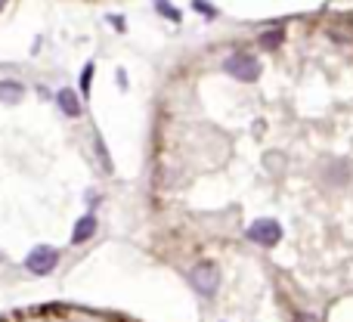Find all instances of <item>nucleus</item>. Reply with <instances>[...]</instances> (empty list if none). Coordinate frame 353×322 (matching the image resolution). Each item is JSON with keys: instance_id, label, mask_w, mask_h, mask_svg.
Here are the masks:
<instances>
[{"instance_id": "f257e3e1", "label": "nucleus", "mask_w": 353, "mask_h": 322, "mask_svg": "<svg viewBox=\"0 0 353 322\" xmlns=\"http://www.w3.org/2000/svg\"><path fill=\"white\" fill-rule=\"evenodd\" d=\"M220 68H223L230 78L242 81V84H254V81H261V74H263V66L257 62V56L245 53V50H236V53H230Z\"/></svg>"}, {"instance_id": "f03ea898", "label": "nucleus", "mask_w": 353, "mask_h": 322, "mask_svg": "<svg viewBox=\"0 0 353 322\" xmlns=\"http://www.w3.org/2000/svg\"><path fill=\"white\" fill-rule=\"evenodd\" d=\"M245 236H248V242L261 245V248H276V245L282 242V223L273 217H257L254 223L245 230Z\"/></svg>"}, {"instance_id": "7ed1b4c3", "label": "nucleus", "mask_w": 353, "mask_h": 322, "mask_svg": "<svg viewBox=\"0 0 353 322\" xmlns=\"http://www.w3.org/2000/svg\"><path fill=\"white\" fill-rule=\"evenodd\" d=\"M189 282H192V288L201 294V298H214L220 288V270L217 263L211 261H201L192 267V273H189Z\"/></svg>"}, {"instance_id": "20e7f679", "label": "nucleus", "mask_w": 353, "mask_h": 322, "mask_svg": "<svg viewBox=\"0 0 353 322\" xmlns=\"http://www.w3.org/2000/svg\"><path fill=\"white\" fill-rule=\"evenodd\" d=\"M56 263H59V251L50 248V245H34V248L28 251V257H25V270L34 276L53 273Z\"/></svg>"}, {"instance_id": "39448f33", "label": "nucleus", "mask_w": 353, "mask_h": 322, "mask_svg": "<svg viewBox=\"0 0 353 322\" xmlns=\"http://www.w3.org/2000/svg\"><path fill=\"white\" fill-rule=\"evenodd\" d=\"M56 105H59V112L65 118H81V112H84L81 93L72 90V87H62V90H56Z\"/></svg>"}, {"instance_id": "423d86ee", "label": "nucleus", "mask_w": 353, "mask_h": 322, "mask_svg": "<svg viewBox=\"0 0 353 322\" xmlns=\"http://www.w3.org/2000/svg\"><path fill=\"white\" fill-rule=\"evenodd\" d=\"M97 230H99V220H97V214H93V211L81 214V217H78V223L72 226V245H84V242H90V239L97 236Z\"/></svg>"}, {"instance_id": "0eeeda50", "label": "nucleus", "mask_w": 353, "mask_h": 322, "mask_svg": "<svg viewBox=\"0 0 353 322\" xmlns=\"http://www.w3.org/2000/svg\"><path fill=\"white\" fill-rule=\"evenodd\" d=\"M22 97H25V84H22V81H12V78L0 81V103L16 105V103H22Z\"/></svg>"}, {"instance_id": "6e6552de", "label": "nucleus", "mask_w": 353, "mask_h": 322, "mask_svg": "<svg viewBox=\"0 0 353 322\" xmlns=\"http://www.w3.org/2000/svg\"><path fill=\"white\" fill-rule=\"evenodd\" d=\"M285 41V28H270V31H261V34H257V43H261L263 50H276L279 47V43Z\"/></svg>"}, {"instance_id": "1a4fd4ad", "label": "nucleus", "mask_w": 353, "mask_h": 322, "mask_svg": "<svg viewBox=\"0 0 353 322\" xmlns=\"http://www.w3.org/2000/svg\"><path fill=\"white\" fill-rule=\"evenodd\" d=\"M93 149H97V155H99V164H103V174H112V155H109V149H105V143H103V137L99 134H93Z\"/></svg>"}, {"instance_id": "9d476101", "label": "nucleus", "mask_w": 353, "mask_h": 322, "mask_svg": "<svg viewBox=\"0 0 353 322\" xmlns=\"http://www.w3.org/2000/svg\"><path fill=\"white\" fill-rule=\"evenodd\" d=\"M152 6L168 19V22H180V19H183V16H180V10H176L171 0H152Z\"/></svg>"}, {"instance_id": "9b49d317", "label": "nucleus", "mask_w": 353, "mask_h": 322, "mask_svg": "<svg viewBox=\"0 0 353 322\" xmlns=\"http://www.w3.org/2000/svg\"><path fill=\"white\" fill-rule=\"evenodd\" d=\"M192 10H195V12H201V16H205L208 22H214V19L220 16V10H217L214 3H208V0H192Z\"/></svg>"}, {"instance_id": "f8f14e48", "label": "nucleus", "mask_w": 353, "mask_h": 322, "mask_svg": "<svg viewBox=\"0 0 353 322\" xmlns=\"http://www.w3.org/2000/svg\"><path fill=\"white\" fill-rule=\"evenodd\" d=\"M93 72H97V66H93V62H87V66H84V72H81V97H90Z\"/></svg>"}, {"instance_id": "ddd939ff", "label": "nucleus", "mask_w": 353, "mask_h": 322, "mask_svg": "<svg viewBox=\"0 0 353 322\" xmlns=\"http://www.w3.org/2000/svg\"><path fill=\"white\" fill-rule=\"evenodd\" d=\"M109 25L115 31H128V22H124V16H109Z\"/></svg>"}, {"instance_id": "4468645a", "label": "nucleus", "mask_w": 353, "mask_h": 322, "mask_svg": "<svg viewBox=\"0 0 353 322\" xmlns=\"http://www.w3.org/2000/svg\"><path fill=\"white\" fill-rule=\"evenodd\" d=\"M115 81H118V84H121V87H128V72H124V68H118Z\"/></svg>"}, {"instance_id": "2eb2a0df", "label": "nucleus", "mask_w": 353, "mask_h": 322, "mask_svg": "<svg viewBox=\"0 0 353 322\" xmlns=\"http://www.w3.org/2000/svg\"><path fill=\"white\" fill-rule=\"evenodd\" d=\"M298 322H319V319L313 316V313H301V316H298Z\"/></svg>"}, {"instance_id": "dca6fc26", "label": "nucleus", "mask_w": 353, "mask_h": 322, "mask_svg": "<svg viewBox=\"0 0 353 322\" xmlns=\"http://www.w3.org/2000/svg\"><path fill=\"white\" fill-rule=\"evenodd\" d=\"M3 6H6V0H0V10H3Z\"/></svg>"}, {"instance_id": "f3484780", "label": "nucleus", "mask_w": 353, "mask_h": 322, "mask_svg": "<svg viewBox=\"0 0 353 322\" xmlns=\"http://www.w3.org/2000/svg\"><path fill=\"white\" fill-rule=\"evenodd\" d=\"M0 261H3V254H0Z\"/></svg>"}]
</instances>
